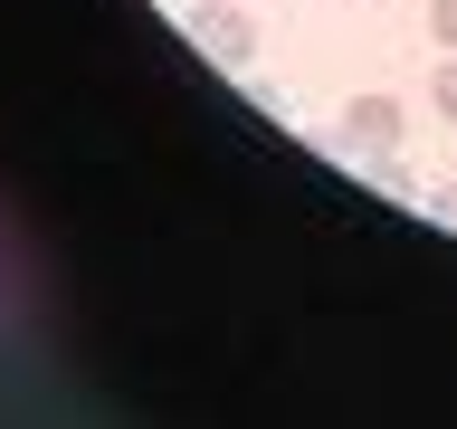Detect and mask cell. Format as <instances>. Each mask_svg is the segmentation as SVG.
Segmentation results:
<instances>
[{
	"instance_id": "1",
	"label": "cell",
	"mask_w": 457,
	"mask_h": 429,
	"mask_svg": "<svg viewBox=\"0 0 457 429\" xmlns=\"http://www.w3.org/2000/svg\"><path fill=\"white\" fill-rule=\"evenodd\" d=\"M181 29H191V38H200L210 57H220V67H248V57H257V20L238 10V0H200V10H191Z\"/></svg>"
},
{
	"instance_id": "2",
	"label": "cell",
	"mask_w": 457,
	"mask_h": 429,
	"mask_svg": "<svg viewBox=\"0 0 457 429\" xmlns=\"http://www.w3.org/2000/svg\"><path fill=\"white\" fill-rule=\"evenodd\" d=\"M343 153H381V163L400 153V105L391 96H353L343 105Z\"/></svg>"
},
{
	"instance_id": "3",
	"label": "cell",
	"mask_w": 457,
	"mask_h": 429,
	"mask_svg": "<svg viewBox=\"0 0 457 429\" xmlns=\"http://www.w3.org/2000/svg\"><path fill=\"white\" fill-rule=\"evenodd\" d=\"M428 105H438V114L457 124V48H448V67H438V86H428Z\"/></svg>"
},
{
	"instance_id": "4",
	"label": "cell",
	"mask_w": 457,
	"mask_h": 429,
	"mask_svg": "<svg viewBox=\"0 0 457 429\" xmlns=\"http://www.w3.org/2000/svg\"><path fill=\"white\" fill-rule=\"evenodd\" d=\"M428 29H438V48H457V0H428Z\"/></svg>"
},
{
	"instance_id": "5",
	"label": "cell",
	"mask_w": 457,
	"mask_h": 429,
	"mask_svg": "<svg viewBox=\"0 0 457 429\" xmlns=\"http://www.w3.org/2000/svg\"><path fill=\"white\" fill-rule=\"evenodd\" d=\"M438 220H448V229H457V172H448V191H438Z\"/></svg>"
}]
</instances>
